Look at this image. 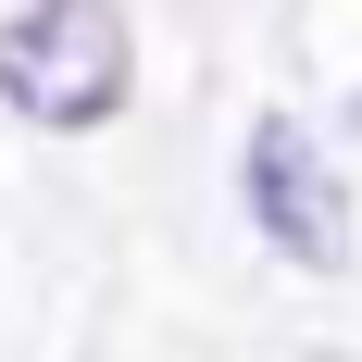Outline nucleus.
Returning <instances> with one entry per match:
<instances>
[{
	"label": "nucleus",
	"instance_id": "f257e3e1",
	"mask_svg": "<svg viewBox=\"0 0 362 362\" xmlns=\"http://www.w3.org/2000/svg\"><path fill=\"white\" fill-rule=\"evenodd\" d=\"M125 13L112 0H25L13 25H0V100L25 112V125H100L125 112Z\"/></svg>",
	"mask_w": 362,
	"mask_h": 362
},
{
	"label": "nucleus",
	"instance_id": "f03ea898",
	"mask_svg": "<svg viewBox=\"0 0 362 362\" xmlns=\"http://www.w3.org/2000/svg\"><path fill=\"white\" fill-rule=\"evenodd\" d=\"M238 175H250V225L300 262V275H337V262H350V175H325V150L300 138L288 112L250 125V163H238Z\"/></svg>",
	"mask_w": 362,
	"mask_h": 362
}]
</instances>
